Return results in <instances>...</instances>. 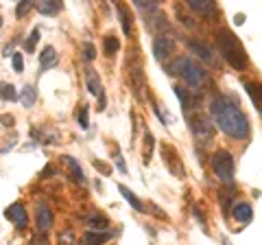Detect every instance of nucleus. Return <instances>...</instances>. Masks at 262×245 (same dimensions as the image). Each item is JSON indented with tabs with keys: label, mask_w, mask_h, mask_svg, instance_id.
<instances>
[{
	"label": "nucleus",
	"mask_w": 262,
	"mask_h": 245,
	"mask_svg": "<svg viewBox=\"0 0 262 245\" xmlns=\"http://www.w3.org/2000/svg\"><path fill=\"white\" fill-rule=\"evenodd\" d=\"M210 116L214 127H219L223 134H227L234 140H245L249 138V118L243 112L238 99L232 94H219L210 101Z\"/></svg>",
	"instance_id": "1"
},
{
	"label": "nucleus",
	"mask_w": 262,
	"mask_h": 245,
	"mask_svg": "<svg viewBox=\"0 0 262 245\" xmlns=\"http://www.w3.org/2000/svg\"><path fill=\"white\" fill-rule=\"evenodd\" d=\"M216 39V51L234 70H245L249 66V55L238 37H236L229 29H219L214 33Z\"/></svg>",
	"instance_id": "2"
},
{
	"label": "nucleus",
	"mask_w": 262,
	"mask_h": 245,
	"mask_svg": "<svg viewBox=\"0 0 262 245\" xmlns=\"http://www.w3.org/2000/svg\"><path fill=\"white\" fill-rule=\"evenodd\" d=\"M168 75H177L186 86H190V88H199L203 81L208 79V72L203 70L201 64L194 62L192 57H188V55L177 57V59L170 64V66H168Z\"/></svg>",
	"instance_id": "3"
},
{
	"label": "nucleus",
	"mask_w": 262,
	"mask_h": 245,
	"mask_svg": "<svg viewBox=\"0 0 262 245\" xmlns=\"http://www.w3.org/2000/svg\"><path fill=\"white\" fill-rule=\"evenodd\" d=\"M210 167L214 171V175L225 184H232L234 182V158L232 153L225 151V149H219L212 153L210 158Z\"/></svg>",
	"instance_id": "4"
},
{
	"label": "nucleus",
	"mask_w": 262,
	"mask_h": 245,
	"mask_svg": "<svg viewBox=\"0 0 262 245\" xmlns=\"http://www.w3.org/2000/svg\"><path fill=\"white\" fill-rule=\"evenodd\" d=\"M188 125H190V132H192V136L196 138L199 142H210L212 138H214V125L208 120V118H203L201 114H188Z\"/></svg>",
	"instance_id": "5"
},
{
	"label": "nucleus",
	"mask_w": 262,
	"mask_h": 245,
	"mask_svg": "<svg viewBox=\"0 0 262 245\" xmlns=\"http://www.w3.org/2000/svg\"><path fill=\"white\" fill-rule=\"evenodd\" d=\"M5 217L9 219V221L18 228V230H24L29 223V215H27V208H24L22 201H13L9 208L5 210Z\"/></svg>",
	"instance_id": "6"
},
{
	"label": "nucleus",
	"mask_w": 262,
	"mask_h": 245,
	"mask_svg": "<svg viewBox=\"0 0 262 245\" xmlns=\"http://www.w3.org/2000/svg\"><path fill=\"white\" fill-rule=\"evenodd\" d=\"M173 51H175V39L170 35H158L153 39V55H155V59L164 62L166 57L173 55Z\"/></svg>",
	"instance_id": "7"
},
{
	"label": "nucleus",
	"mask_w": 262,
	"mask_h": 245,
	"mask_svg": "<svg viewBox=\"0 0 262 245\" xmlns=\"http://www.w3.org/2000/svg\"><path fill=\"white\" fill-rule=\"evenodd\" d=\"M162 156H164V165L168 167L170 173L177 175V177H184V175H186V171L179 167V156H177L175 147H170V145L164 142V145H162Z\"/></svg>",
	"instance_id": "8"
},
{
	"label": "nucleus",
	"mask_w": 262,
	"mask_h": 245,
	"mask_svg": "<svg viewBox=\"0 0 262 245\" xmlns=\"http://www.w3.org/2000/svg\"><path fill=\"white\" fill-rule=\"evenodd\" d=\"M188 48H190V53H192V55H196L199 59H203L206 64H210V66H214V64H216L212 48L206 46L203 42H199V39H188Z\"/></svg>",
	"instance_id": "9"
},
{
	"label": "nucleus",
	"mask_w": 262,
	"mask_h": 245,
	"mask_svg": "<svg viewBox=\"0 0 262 245\" xmlns=\"http://www.w3.org/2000/svg\"><path fill=\"white\" fill-rule=\"evenodd\" d=\"M31 136L35 138V142L39 145H57L59 142V132L51 127H33Z\"/></svg>",
	"instance_id": "10"
},
{
	"label": "nucleus",
	"mask_w": 262,
	"mask_h": 245,
	"mask_svg": "<svg viewBox=\"0 0 262 245\" xmlns=\"http://www.w3.org/2000/svg\"><path fill=\"white\" fill-rule=\"evenodd\" d=\"M35 221H37V230L39 232H48L53 228V212L46 203H37V212H35Z\"/></svg>",
	"instance_id": "11"
},
{
	"label": "nucleus",
	"mask_w": 262,
	"mask_h": 245,
	"mask_svg": "<svg viewBox=\"0 0 262 245\" xmlns=\"http://www.w3.org/2000/svg\"><path fill=\"white\" fill-rule=\"evenodd\" d=\"M188 7H190L196 15H201V18L219 13V7H216V3H212V0H188Z\"/></svg>",
	"instance_id": "12"
},
{
	"label": "nucleus",
	"mask_w": 262,
	"mask_h": 245,
	"mask_svg": "<svg viewBox=\"0 0 262 245\" xmlns=\"http://www.w3.org/2000/svg\"><path fill=\"white\" fill-rule=\"evenodd\" d=\"M245 90H247L253 108L258 110V114H262V84L260 81H245Z\"/></svg>",
	"instance_id": "13"
},
{
	"label": "nucleus",
	"mask_w": 262,
	"mask_h": 245,
	"mask_svg": "<svg viewBox=\"0 0 262 245\" xmlns=\"http://www.w3.org/2000/svg\"><path fill=\"white\" fill-rule=\"evenodd\" d=\"M232 217L238 223H251L253 221V208H251V203H247V201L236 203V206L232 208Z\"/></svg>",
	"instance_id": "14"
},
{
	"label": "nucleus",
	"mask_w": 262,
	"mask_h": 245,
	"mask_svg": "<svg viewBox=\"0 0 262 245\" xmlns=\"http://www.w3.org/2000/svg\"><path fill=\"white\" fill-rule=\"evenodd\" d=\"M57 64H59V55H57L55 46H46L42 55H39V70L46 72L48 68H55Z\"/></svg>",
	"instance_id": "15"
},
{
	"label": "nucleus",
	"mask_w": 262,
	"mask_h": 245,
	"mask_svg": "<svg viewBox=\"0 0 262 245\" xmlns=\"http://www.w3.org/2000/svg\"><path fill=\"white\" fill-rule=\"evenodd\" d=\"M63 165L68 167L70 171V177H72V182H77V184H85V173H83V169L79 167V162L72 158V156H63Z\"/></svg>",
	"instance_id": "16"
},
{
	"label": "nucleus",
	"mask_w": 262,
	"mask_h": 245,
	"mask_svg": "<svg viewBox=\"0 0 262 245\" xmlns=\"http://www.w3.org/2000/svg\"><path fill=\"white\" fill-rule=\"evenodd\" d=\"M173 90H175V94H177L179 103H182V110L186 112V116H188V114H192L194 105H196V99H192V96H190V92H188V90H184L182 86H175Z\"/></svg>",
	"instance_id": "17"
},
{
	"label": "nucleus",
	"mask_w": 262,
	"mask_h": 245,
	"mask_svg": "<svg viewBox=\"0 0 262 245\" xmlns=\"http://www.w3.org/2000/svg\"><path fill=\"white\" fill-rule=\"evenodd\" d=\"M114 236V232H101V230H88L83 234V243L85 245H103V243H107L110 239Z\"/></svg>",
	"instance_id": "18"
},
{
	"label": "nucleus",
	"mask_w": 262,
	"mask_h": 245,
	"mask_svg": "<svg viewBox=\"0 0 262 245\" xmlns=\"http://www.w3.org/2000/svg\"><path fill=\"white\" fill-rule=\"evenodd\" d=\"M118 191H120V195H122V197H125V201H127L129 206L134 208L136 212H144V203H142L140 199H138V195H136L134 191L127 189L125 184H118Z\"/></svg>",
	"instance_id": "19"
},
{
	"label": "nucleus",
	"mask_w": 262,
	"mask_h": 245,
	"mask_svg": "<svg viewBox=\"0 0 262 245\" xmlns=\"http://www.w3.org/2000/svg\"><path fill=\"white\" fill-rule=\"evenodd\" d=\"M85 86H88V90H90V94H96V96L103 94L101 77L96 75V70H85Z\"/></svg>",
	"instance_id": "20"
},
{
	"label": "nucleus",
	"mask_w": 262,
	"mask_h": 245,
	"mask_svg": "<svg viewBox=\"0 0 262 245\" xmlns=\"http://www.w3.org/2000/svg\"><path fill=\"white\" fill-rule=\"evenodd\" d=\"M18 99H20V103L24 105V108H33L35 101H37V90H35V86H24L22 92L18 94Z\"/></svg>",
	"instance_id": "21"
},
{
	"label": "nucleus",
	"mask_w": 262,
	"mask_h": 245,
	"mask_svg": "<svg viewBox=\"0 0 262 245\" xmlns=\"http://www.w3.org/2000/svg\"><path fill=\"white\" fill-rule=\"evenodd\" d=\"M120 51V37H116V35H105V39H103V53L107 55V57H114Z\"/></svg>",
	"instance_id": "22"
},
{
	"label": "nucleus",
	"mask_w": 262,
	"mask_h": 245,
	"mask_svg": "<svg viewBox=\"0 0 262 245\" xmlns=\"http://www.w3.org/2000/svg\"><path fill=\"white\" fill-rule=\"evenodd\" d=\"M35 9L44 15H55L61 9V3L59 0H44V3H35Z\"/></svg>",
	"instance_id": "23"
},
{
	"label": "nucleus",
	"mask_w": 262,
	"mask_h": 245,
	"mask_svg": "<svg viewBox=\"0 0 262 245\" xmlns=\"http://www.w3.org/2000/svg\"><path fill=\"white\" fill-rule=\"evenodd\" d=\"M0 99L3 101H15L18 99V90L13 84H7V81H0Z\"/></svg>",
	"instance_id": "24"
},
{
	"label": "nucleus",
	"mask_w": 262,
	"mask_h": 245,
	"mask_svg": "<svg viewBox=\"0 0 262 245\" xmlns=\"http://www.w3.org/2000/svg\"><path fill=\"white\" fill-rule=\"evenodd\" d=\"M116 11L120 13L122 33H125V35H129V33H131V18H129V13H127V7L122 5V3H118V5H116Z\"/></svg>",
	"instance_id": "25"
},
{
	"label": "nucleus",
	"mask_w": 262,
	"mask_h": 245,
	"mask_svg": "<svg viewBox=\"0 0 262 245\" xmlns=\"http://www.w3.org/2000/svg\"><path fill=\"white\" fill-rule=\"evenodd\" d=\"M88 223H90V228H92V230H101V228H107V226H110V219L96 212V215H92V217L88 219Z\"/></svg>",
	"instance_id": "26"
},
{
	"label": "nucleus",
	"mask_w": 262,
	"mask_h": 245,
	"mask_svg": "<svg viewBox=\"0 0 262 245\" xmlns=\"http://www.w3.org/2000/svg\"><path fill=\"white\" fill-rule=\"evenodd\" d=\"M77 122L81 125V129L90 127V108L88 105H81V108L77 110Z\"/></svg>",
	"instance_id": "27"
},
{
	"label": "nucleus",
	"mask_w": 262,
	"mask_h": 245,
	"mask_svg": "<svg viewBox=\"0 0 262 245\" xmlns=\"http://www.w3.org/2000/svg\"><path fill=\"white\" fill-rule=\"evenodd\" d=\"M39 42V27H35L31 31V35L27 37V42H24V48H27V53H33L35 51V46Z\"/></svg>",
	"instance_id": "28"
},
{
	"label": "nucleus",
	"mask_w": 262,
	"mask_h": 245,
	"mask_svg": "<svg viewBox=\"0 0 262 245\" xmlns=\"http://www.w3.org/2000/svg\"><path fill=\"white\" fill-rule=\"evenodd\" d=\"M33 7H35V3H31V0H20L18 7H15V15H18V18H24Z\"/></svg>",
	"instance_id": "29"
},
{
	"label": "nucleus",
	"mask_w": 262,
	"mask_h": 245,
	"mask_svg": "<svg viewBox=\"0 0 262 245\" xmlns=\"http://www.w3.org/2000/svg\"><path fill=\"white\" fill-rule=\"evenodd\" d=\"M81 51H83V59L85 62H92L96 57V46L92 42H83V44H81Z\"/></svg>",
	"instance_id": "30"
},
{
	"label": "nucleus",
	"mask_w": 262,
	"mask_h": 245,
	"mask_svg": "<svg viewBox=\"0 0 262 245\" xmlns=\"http://www.w3.org/2000/svg\"><path fill=\"white\" fill-rule=\"evenodd\" d=\"M27 245H51V241H48V236L44 232H37V234L31 236V241Z\"/></svg>",
	"instance_id": "31"
},
{
	"label": "nucleus",
	"mask_w": 262,
	"mask_h": 245,
	"mask_svg": "<svg viewBox=\"0 0 262 245\" xmlns=\"http://www.w3.org/2000/svg\"><path fill=\"white\" fill-rule=\"evenodd\" d=\"M144 142H146V151H144V162L151 160V151H153V134L146 132L144 134Z\"/></svg>",
	"instance_id": "32"
},
{
	"label": "nucleus",
	"mask_w": 262,
	"mask_h": 245,
	"mask_svg": "<svg viewBox=\"0 0 262 245\" xmlns=\"http://www.w3.org/2000/svg\"><path fill=\"white\" fill-rule=\"evenodd\" d=\"M11 62H13V70H15V72H22V70H24V59H22L20 53H13V55H11Z\"/></svg>",
	"instance_id": "33"
},
{
	"label": "nucleus",
	"mask_w": 262,
	"mask_h": 245,
	"mask_svg": "<svg viewBox=\"0 0 262 245\" xmlns=\"http://www.w3.org/2000/svg\"><path fill=\"white\" fill-rule=\"evenodd\" d=\"M92 165H94V169H98V171H101V173H103V175H110V173H112V169H110L107 165H103V162H101V160H94V162H92Z\"/></svg>",
	"instance_id": "34"
},
{
	"label": "nucleus",
	"mask_w": 262,
	"mask_h": 245,
	"mask_svg": "<svg viewBox=\"0 0 262 245\" xmlns=\"http://www.w3.org/2000/svg\"><path fill=\"white\" fill-rule=\"evenodd\" d=\"M116 167L122 171V173H127V165H125V158H122V153L116 149Z\"/></svg>",
	"instance_id": "35"
},
{
	"label": "nucleus",
	"mask_w": 262,
	"mask_h": 245,
	"mask_svg": "<svg viewBox=\"0 0 262 245\" xmlns=\"http://www.w3.org/2000/svg\"><path fill=\"white\" fill-rule=\"evenodd\" d=\"M234 22H236V24H243V22H245V13H236V15H234Z\"/></svg>",
	"instance_id": "36"
},
{
	"label": "nucleus",
	"mask_w": 262,
	"mask_h": 245,
	"mask_svg": "<svg viewBox=\"0 0 262 245\" xmlns=\"http://www.w3.org/2000/svg\"><path fill=\"white\" fill-rule=\"evenodd\" d=\"M0 24H3V18H0Z\"/></svg>",
	"instance_id": "37"
}]
</instances>
